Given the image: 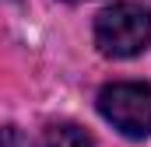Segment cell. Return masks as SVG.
<instances>
[{
  "mask_svg": "<svg viewBox=\"0 0 151 147\" xmlns=\"http://www.w3.org/2000/svg\"><path fill=\"white\" fill-rule=\"evenodd\" d=\"M0 147H28V140L18 133V126H4L0 130Z\"/></svg>",
  "mask_w": 151,
  "mask_h": 147,
  "instance_id": "277c9868",
  "label": "cell"
},
{
  "mask_svg": "<svg viewBox=\"0 0 151 147\" xmlns=\"http://www.w3.org/2000/svg\"><path fill=\"white\" fill-rule=\"evenodd\" d=\"M99 112L127 137L151 133V84L119 81L99 91Z\"/></svg>",
  "mask_w": 151,
  "mask_h": 147,
  "instance_id": "7a4b0ae2",
  "label": "cell"
},
{
  "mask_svg": "<svg viewBox=\"0 0 151 147\" xmlns=\"http://www.w3.org/2000/svg\"><path fill=\"white\" fill-rule=\"evenodd\" d=\"M95 42L106 56L127 60L144 53L151 42V7L137 0H119L95 18Z\"/></svg>",
  "mask_w": 151,
  "mask_h": 147,
  "instance_id": "6da1fadb",
  "label": "cell"
},
{
  "mask_svg": "<svg viewBox=\"0 0 151 147\" xmlns=\"http://www.w3.org/2000/svg\"><path fill=\"white\" fill-rule=\"evenodd\" d=\"M39 147H95V144H91V137L81 126H74V123H53L42 133V144Z\"/></svg>",
  "mask_w": 151,
  "mask_h": 147,
  "instance_id": "3957f363",
  "label": "cell"
}]
</instances>
